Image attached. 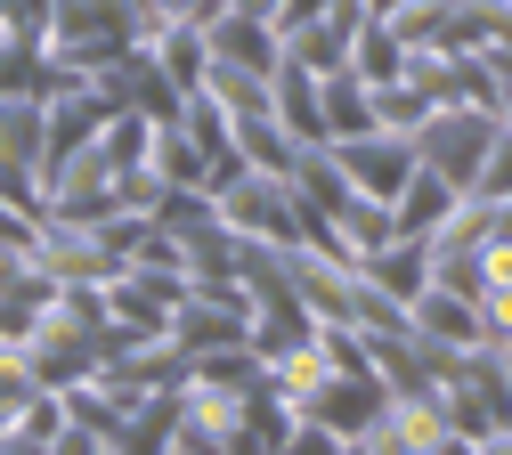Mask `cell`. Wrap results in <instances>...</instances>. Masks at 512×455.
<instances>
[{"mask_svg":"<svg viewBox=\"0 0 512 455\" xmlns=\"http://www.w3.org/2000/svg\"><path fill=\"white\" fill-rule=\"evenodd\" d=\"M382 9H399V0H382Z\"/></svg>","mask_w":512,"mask_h":455,"instance_id":"cell-5","label":"cell"},{"mask_svg":"<svg viewBox=\"0 0 512 455\" xmlns=\"http://www.w3.org/2000/svg\"><path fill=\"white\" fill-rule=\"evenodd\" d=\"M334 171L366 179V195H399L415 179V147H382L374 130H358V139H334Z\"/></svg>","mask_w":512,"mask_h":455,"instance_id":"cell-1","label":"cell"},{"mask_svg":"<svg viewBox=\"0 0 512 455\" xmlns=\"http://www.w3.org/2000/svg\"><path fill=\"white\" fill-rule=\"evenodd\" d=\"M456 204H464V195L447 187V179H407V187H399V228H407V236H431Z\"/></svg>","mask_w":512,"mask_h":455,"instance_id":"cell-3","label":"cell"},{"mask_svg":"<svg viewBox=\"0 0 512 455\" xmlns=\"http://www.w3.org/2000/svg\"><path fill=\"white\" fill-rule=\"evenodd\" d=\"M415 342H480V301H464V293H423Z\"/></svg>","mask_w":512,"mask_h":455,"instance_id":"cell-2","label":"cell"},{"mask_svg":"<svg viewBox=\"0 0 512 455\" xmlns=\"http://www.w3.org/2000/svg\"><path fill=\"white\" fill-rule=\"evenodd\" d=\"M358 74L382 90V82H391L399 74V33H366V49H358Z\"/></svg>","mask_w":512,"mask_h":455,"instance_id":"cell-4","label":"cell"}]
</instances>
